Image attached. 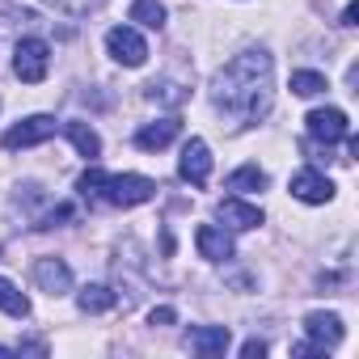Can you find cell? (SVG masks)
<instances>
[{
  "label": "cell",
  "mask_w": 359,
  "mask_h": 359,
  "mask_svg": "<svg viewBox=\"0 0 359 359\" xmlns=\"http://www.w3.org/2000/svg\"><path fill=\"white\" fill-rule=\"evenodd\" d=\"M212 106L233 127L262 123L275 106V60H271V51L254 47V51H241L237 60H229L212 81Z\"/></svg>",
  "instance_id": "1"
},
{
  "label": "cell",
  "mask_w": 359,
  "mask_h": 359,
  "mask_svg": "<svg viewBox=\"0 0 359 359\" xmlns=\"http://www.w3.org/2000/svg\"><path fill=\"white\" fill-rule=\"evenodd\" d=\"M152 195H156V182L144 173H106L102 187H97V199L110 208H140Z\"/></svg>",
  "instance_id": "2"
},
{
  "label": "cell",
  "mask_w": 359,
  "mask_h": 359,
  "mask_svg": "<svg viewBox=\"0 0 359 359\" xmlns=\"http://www.w3.org/2000/svg\"><path fill=\"white\" fill-rule=\"evenodd\" d=\"M13 72H18L26 85L47 81V72H51V47H47L43 39H22L18 51H13Z\"/></svg>",
  "instance_id": "3"
},
{
  "label": "cell",
  "mask_w": 359,
  "mask_h": 359,
  "mask_svg": "<svg viewBox=\"0 0 359 359\" xmlns=\"http://www.w3.org/2000/svg\"><path fill=\"white\" fill-rule=\"evenodd\" d=\"M106 51H110V60L123 64V68H140V64L148 60V43H144V34H140L135 26H114V30L106 34Z\"/></svg>",
  "instance_id": "4"
},
{
  "label": "cell",
  "mask_w": 359,
  "mask_h": 359,
  "mask_svg": "<svg viewBox=\"0 0 359 359\" xmlns=\"http://www.w3.org/2000/svg\"><path fill=\"white\" fill-rule=\"evenodd\" d=\"M55 131H60V123H55L51 114H30V118L13 123V127L5 131V148H9V152H18V148H34V144H47Z\"/></svg>",
  "instance_id": "5"
},
{
  "label": "cell",
  "mask_w": 359,
  "mask_h": 359,
  "mask_svg": "<svg viewBox=\"0 0 359 359\" xmlns=\"http://www.w3.org/2000/svg\"><path fill=\"white\" fill-rule=\"evenodd\" d=\"M177 173H182V182H191V187H208V177H212V148H208V140L191 135V140L182 144Z\"/></svg>",
  "instance_id": "6"
},
{
  "label": "cell",
  "mask_w": 359,
  "mask_h": 359,
  "mask_svg": "<svg viewBox=\"0 0 359 359\" xmlns=\"http://www.w3.org/2000/svg\"><path fill=\"white\" fill-rule=\"evenodd\" d=\"M304 127H309V135H313L317 144H338V140H351V123H346V114H342L338 106L313 110V114L304 118Z\"/></svg>",
  "instance_id": "7"
},
{
  "label": "cell",
  "mask_w": 359,
  "mask_h": 359,
  "mask_svg": "<svg viewBox=\"0 0 359 359\" xmlns=\"http://www.w3.org/2000/svg\"><path fill=\"white\" fill-rule=\"evenodd\" d=\"M304 334H309V342H317L321 351H334V346L342 342V317H338V313L317 309V313H309V317H304Z\"/></svg>",
  "instance_id": "8"
},
{
  "label": "cell",
  "mask_w": 359,
  "mask_h": 359,
  "mask_svg": "<svg viewBox=\"0 0 359 359\" xmlns=\"http://www.w3.org/2000/svg\"><path fill=\"white\" fill-rule=\"evenodd\" d=\"M292 195L300 203H330L334 199V182L325 173H317V169H300V173H292Z\"/></svg>",
  "instance_id": "9"
},
{
  "label": "cell",
  "mask_w": 359,
  "mask_h": 359,
  "mask_svg": "<svg viewBox=\"0 0 359 359\" xmlns=\"http://www.w3.org/2000/svg\"><path fill=\"white\" fill-rule=\"evenodd\" d=\"M216 216H220V224H224L229 233H250V229H258V224H262V208L241 203L237 195H233V199H224V203L216 208Z\"/></svg>",
  "instance_id": "10"
},
{
  "label": "cell",
  "mask_w": 359,
  "mask_h": 359,
  "mask_svg": "<svg viewBox=\"0 0 359 359\" xmlns=\"http://www.w3.org/2000/svg\"><path fill=\"white\" fill-rule=\"evenodd\" d=\"M34 283L47 296H64V292H72V271H68L64 258H39L34 262Z\"/></svg>",
  "instance_id": "11"
},
{
  "label": "cell",
  "mask_w": 359,
  "mask_h": 359,
  "mask_svg": "<svg viewBox=\"0 0 359 359\" xmlns=\"http://www.w3.org/2000/svg\"><path fill=\"white\" fill-rule=\"evenodd\" d=\"M177 135H182V123H177V118H156V123H144V127L135 131V148L161 152V148H169Z\"/></svg>",
  "instance_id": "12"
},
{
  "label": "cell",
  "mask_w": 359,
  "mask_h": 359,
  "mask_svg": "<svg viewBox=\"0 0 359 359\" xmlns=\"http://www.w3.org/2000/svg\"><path fill=\"white\" fill-rule=\"evenodd\" d=\"M195 245H199V254H203L208 262H229V258H233V237H229L224 229H216V224H203V229L195 233Z\"/></svg>",
  "instance_id": "13"
},
{
  "label": "cell",
  "mask_w": 359,
  "mask_h": 359,
  "mask_svg": "<svg viewBox=\"0 0 359 359\" xmlns=\"http://www.w3.org/2000/svg\"><path fill=\"white\" fill-rule=\"evenodd\" d=\"M187 342H191V351H199V355H224L229 342H233V334H229V325H199V330L187 334Z\"/></svg>",
  "instance_id": "14"
},
{
  "label": "cell",
  "mask_w": 359,
  "mask_h": 359,
  "mask_svg": "<svg viewBox=\"0 0 359 359\" xmlns=\"http://www.w3.org/2000/svg\"><path fill=\"white\" fill-rule=\"evenodd\" d=\"M76 304H81V313H110V309L118 304V296H114V287H106V283H85V287L76 292Z\"/></svg>",
  "instance_id": "15"
},
{
  "label": "cell",
  "mask_w": 359,
  "mask_h": 359,
  "mask_svg": "<svg viewBox=\"0 0 359 359\" xmlns=\"http://www.w3.org/2000/svg\"><path fill=\"white\" fill-rule=\"evenodd\" d=\"M64 135L72 140V148H76L81 156H89V161L102 156V135H97L89 123H64Z\"/></svg>",
  "instance_id": "16"
},
{
  "label": "cell",
  "mask_w": 359,
  "mask_h": 359,
  "mask_svg": "<svg viewBox=\"0 0 359 359\" xmlns=\"http://www.w3.org/2000/svg\"><path fill=\"white\" fill-rule=\"evenodd\" d=\"M262 187H266V169H258V165H241V169L229 173L233 195H250V191H262Z\"/></svg>",
  "instance_id": "17"
},
{
  "label": "cell",
  "mask_w": 359,
  "mask_h": 359,
  "mask_svg": "<svg viewBox=\"0 0 359 359\" xmlns=\"http://www.w3.org/2000/svg\"><path fill=\"white\" fill-rule=\"evenodd\" d=\"M131 22L144 26V30H161L165 26V5H161V0H135V5H131Z\"/></svg>",
  "instance_id": "18"
},
{
  "label": "cell",
  "mask_w": 359,
  "mask_h": 359,
  "mask_svg": "<svg viewBox=\"0 0 359 359\" xmlns=\"http://www.w3.org/2000/svg\"><path fill=\"white\" fill-rule=\"evenodd\" d=\"M0 313H9V317H30V300L18 292V283L9 279H0Z\"/></svg>",
  "instance_id": "19"
},
{
  "label": "cell",
  "mask_w": 359,
  "mask_h": 359,
  "mask_svg": "<svg viewBox=\"0 0 359 359\" xmlns=\"http://www.w3.org/2000/svg\"><path fill=\"white\" fill-rule=\"evenodd\" d=\"M292 93L296 97H317V93H325V76L321 72H292Z\"/></svg>",
  "instance_id": "20"
},
{
  "label": "cell",
  "mask_w": 359,
  "mask_h": 359,
  "mask_svg": "<svg viewBox=\"0 0 359 359\" xmlns=\"http://www.w3.org/2000/svg\"><path fill=\"white\" fill-rule=\"evenodd\" d=\"M144 97H148V102H169V106H182V102H187V93L177 89L173 81H152V85L144 89Z\"/></svg>",
  "instance_id": "21"
},
{
  "label": "cell",
  "mask_w": 359,
  "mask_h": 359,
  "mask_svg": "<svg viewBox=\"0 0 359 359\" xmlns=\"http://www.w3.org/2000/svg\"><path fill=\"white\" fill-rule=\"evenodd\" d=\"M43 5H51V9H60V13H68V18H85L89 9L102 5V0H43Z\"/></svg>",
  "instance_id": "22"
},
{
  "label": "cell",
  "mask_w": 359,
  "mask_h": 359,
  "mask_svg": "<svg viewBox=\"0 0 359 359\" xmlns=\"http://www.w3.org/2000/svg\"><path fill=\"white\" fill-rule=\"evenodd\" d=\"M173 321H177V313H173L169 304H161V309L148 313V325H173Z\"/></svg>",
  "instance_id": "23"
},
{
  "label": "cell",
  "mask_w": 359,
  "mask_h": 359,
  "mask_svg": "<svg viewBox=\"0 0 359 359\" xmlns=\"http://www.w3.org/2000/svg\"><path fill=\"white\" fill-rule=\"evenodd\" d=\"M241 355H245V359H262V355H266V342H258V338H250V342L241 346Z\"/></svg>",
  "instance_id": "24"
},
{
  "label": "cell",
  "mask_w": 359,
  "mask_h": 359,
  "mask_svg": "<svg viewBox=\"0 0 359 359\" xmlns=\"http://www.w3.org/2000/svg\"><path fill=\"white\" fill-rule=\"evenodd\" d=\"M359 22V5H355V0H351V5L342 9V26H355Z\"/></svg>",
  "instance_id": "25"
}]
</instances>
